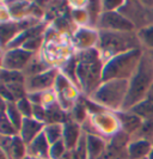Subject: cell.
I'll return each instance as SVG.
<instances>
[{
  "instance_id": "obj_15",
  "label": "cell",
  "mask_w": 153,
  "mask_h": 159,
  "mask_svg": "<svg viewBox=\"0 0 153 159\" xmlns=\"http://www.w3.org/2000/svg\"><path fill=\"white\" fill-rule=\"evenodd\" d=\"M152 152V143L148 140H134L127 147L128 159H144L147 158Z\"/></svg>"
},
{
  "instance_id": "obj_34",
  "label": "cell",
  "mask_w": 153,
  "mask_h": 159,
  "mask_svg": "<svg viewBox=\"0 0 153 159\" xmlns=\"http://www.w3.org/2000/svg\"><path fill=\"white\" fill-rule=\"evenodd\" d=\"M32 105H34L32 119L46 123V108H44V105H42V104H32Z\"/></svg>"
},
{
  "instance_id": "obj_4",
  "label": "cell",
  "mask_w": 153,
  "mask_h": 159,
  "mask_svg": "<svg viewBox=\"0 0 153 159\" xmlns=\"http://www.w3.org/2000/svg\"><path fill=\"white\" fill-rule=\"evenodd\" d=\"M141 57V49L139 48L110 59L103 68V83L114 79L129 80L137 71Z\"/></svg>"
},
{
  "instance_id": "obj_24",
  "label": "cell",
  "mask_w": 153,
  "mask_h": 159,
  "mask_svg": "<svg viewBox=\"0 0 153 159\" xmlns=\"http://www.w3.org/2000/svg\"><path fill=\"white\" fill-rule=\"evenodd\" d=\"M86 112H88V108H86V104H85V99L83 97H79L72 107L71 119L77 123H81V122H84V120L86 119Z\"/></svg>"
},
{
  "instance_id": "obj_40",
  "label": "cell",
  "mask_w": 153,
  "mask_h": 159,
  "mask_svg": "<svg viewBox=\"0 0 153 159\" xmlns=\"http://www.w3.org/2000/svg\"><path fill=\"white\" fill-rule=\"evenodd\" d=\"M24 159H32V158H31V157H30V156H26V157H25Z\"/></svg>"
},
{
  "instance_id": "obj_27",
  "label": "cell",
  "mask_w": 153,
  "mask_h": 159,
  "mask_svg": "<svg viewBox=\"0 0 153 159\" xmlns=\"http://www.w3.org/2000/svg\"><path fill=\"white\" fill-rule=\"evenodd\" d=\"M71 158L72 159H88V140H86V134L83 133L74 147V150L71 151Z\"/></svg>"
},
{
  "instance_id": "obj_30",
  "label": "cell",
  "mask_w": 153,
  "mask_h": 159,
  "mask_svg": "<svg viewBox=\"0 0 153 159\" xmlns=\"http://www.w3.org/2000/svg\"><path fill=\"white\" fill-rule=\"evenodd\" d=\"M137 37L141 44H145L146 47L153 49V25L140 29L137 32Z\"/></svg>"
},
{
  "instance_id": "obj_17",
  "label": "cell",
  "mask_w": 153,
  "mask_h": 159,
  "mask_svg": "<svg viewBox=\"0 0 153 159\" xmlns=\"http://www.w3.org/2000/svg\"><path fill=\"white\" fill-rule=\"evenodd\" d=\"M43 30H44V25L43 24H37V25H34L31 28L26 29L23 32L18 34L16 37L8 43L7 49L19 48V46H23L25 42H28L29 40L35 39V37H38V36H42Z\"/></svg>"
},
{
  "instance_id": "obj_14",
  "label": "cell",
  "mask_w": 153,
  "mask_h": 159,
  "mask_svg": "<svg viewBox=\"0 0 153 159\" xmlns=\"http://www.w3.org/2000/svg\"><path fill=\"white\" fill-rule=\"evenodd\" d=\"M115 116L119 120V122L121 123L122 129L126 134H134L137 129L141 127V125L144 123L142 120L140 119L137 115L130 112L129 110H127V111H116Z\"/></svg>"
},
{
  "instance_id": "obj_2",
  "label": "cell",
  "mask_w": 153,
  "mask_h": 159,
  "mask_svg": "<svg viewBox=\"0 0 153 159\" xmlns=\"http://www.w3.org/2000/svg\"><path fill=\"white\" fill-rule=\"evenodd\" d=\"M153 84V61L150 53L142 55L137 71L129 79V88L127 97L123 102L122 110L127 111L135 104L144 101L148 93V90Z\"/></svg>"
},
{
  "instance_id": "obj_7",
  "label": "cell",
  "mask_w": 153,
  "mask_h": 159,
  "mask_svg": "<svg viewBox=\"0 0 153 159\" xmlns=\"http://www.w3.org/2000/svg\"><path fill=\"white\" fill-rule=\"evenodd\" d=\"M35 53L25 50L24 48L7 49L2 56V68L10 71L23 72L28 64L31 61Z\"/></svg>"
},
{
  "instance_id": "obj_38",
  "label": "cell",
  "mask_w": 153,
  "mask_h": 159,
  "mask_svg": "<svg viewBox=\"0 0 153 159\" xmlns=\"http://www.w3.org/2000/svg\"><path fill=\"white\" fill-rule=\"evenodd\" d=\"M145 99L150 101V102H153V84H152V86H151V89L148 90V93H147Z\"/></svg>"
},
{
  "instance_id": "obj_18",
  "label": "cell",
  "mask_w": 153,
  "mask_h": 159,
  "mask_svg": "<svg viewBox=\"0 0 153 159\" xmlns=\"http://www.w3.org/2000/svg\"><path fill=\"white\" fill-rule=\"evenodd\" d=\"M44 108H46V123L47 125H54V123L64 125L65 122L71 120L68 119L67 112H65V109L57 102L46 105Z\"/></svg>"
},
{
  "instance_id": "obj_35",
  "label": "cell",
  "mask_w": 153,
  "mask_h": 159,
  "mask_svg": "<svg viewBox=\"0 0 153 159\" xmlns=\"http://www.w3.org/2000/svg\"><path fill=\"white\" fill-rule=\"evenodd\" d=\"M73 18L75 19V22L79 24H84L89 22V16L85 8H78L77 11H73Z\"/></svg>"
},
{
  "instance_id": "obj_22",
  "label": "cell",
  "mask_w": 153,
  "mask_h": 159,
  "mask_svg": "<svg viewBox=\"0 0 153 159\" xmlns=\"http://www.w3.org/2000/svg\"><path fill=\"white\" fill-rule=\"evenodd\" d=\"M48 70H49L48 64L43 62L42 60H38V59H36V57L34 56L31 59V61H30V62L28 64V66L24 68L23 74H24V75H28V78H30V77H35V75L41 74V73L48 71Z\"/></svg>"
},
{
  "instance_id": "obj_21",
  "label": "cell",
  "mask_w": 153,
  "mask_h": 159,
  "mask_svg": "<svg viewBox=\"0 0 153 159\" xmlns=\"http://www.w3.org/2000/svg\"><path fill=\"white\" fill-rule=\"evenodd\" d=\"M44 134L48 140L49 145L57 143L60 140H62L64 135V125L61 123H54V125H46L44 127Z\"/></svg>"
},
{
  "instance_id": "obj_13",
  "label": "cell",
  "mask_w": 153,
  "mask_h": 159,
  "mask_svg": "<svg viewBox=\"0 0 153 159\" xmlns=\"http://www.w3.org/2000/svg\"><path fill=\"white\" fill-rule=\"evenodd\" d=\"M49 143L44 132H42L30 145L26 146V151L31 158L49 159Z\"/></svg>"
},
{
  "instance_id": "obj_37",
  "label": "cell",
  "mask_w": 153,
  "mask_h": 159,
  "mask_svg": "<svg viewBox=\"0 0 153 159\" xmlns=\"http://www.w3.org/2000/svg\"><path fill=\"white\" fill-rule=\"evenodd\" d=\"M1 97H2V101L7 102V103H16V98L13 97V95L11 93V91L7 89L6 85L1 84Z\"/></svg>"
},
{
  "instance_id": "obj_19",
  "label": "cell",
  "mask_w": 153,
  "mask_h": 159,
  "mask_svg": "<svg viewBox=\"0 0 153 159\" xmlns=\"http://www.w3.org/2000/svg\"><path fill=\"white\" fill-rule=\"evenodd\" d=\"M88 140V159H99L106 148V143L99 136L86 134Z\"/></svg>"
},
{
  "instance_id": "obj_31",
  "label": "cell",
  "mask_w": 153,
  "mask_h": 159,
  "mask_svg": "<svg viewBox=\"0 0 153 159\" xmlns=\"http://www.w3.org/2000/svg\"><path fill=\"white\" fill-rule=\"evenodd\" d=\"M66 145L64 140H60L57 143L50 145V150H49V159H62L66 156Z\"/></svg>"
},
{
  "instance_id": "obj_32",
  "label": "cell",
  "mask_w": 153,
  "mask_h": 159,
  "mask_svg": "<svg viewBox=\"0 0 153 159\" xmlns=\"http://www.w3.org/2000/svg\"><path fill=\"white\" fill-rule=\"evenodd\" d=\"M16 105H17V108H18V110L20 111V114L23 115L24 119H32V109H34V105H32V103L29 101L28 97L17 101Z\"/></svg>"
},
{
  "instance_id": "obj_6",
  "label": "cell",
  "mask_w": 153,
  "mask_h": 159,
  "mask_svg": "<svg viewBox=\"0 0 153 159\" xmlns=\"http://www.w3.org/2000/svg\"><path fill=\"white\" fill-rule=\"evenodd\" d=\"M97 25L102 30L109 31L132 32L134 30V23L130 22L127 17L121 15L119 11L103 12L99 17Z\"/></svg>"
},
{
  "instance_id": "obj_9",
  "label": "cell",
  "mask_w": 153,
  "mask_h": 159,
  "mask_svg": "<svg viewBox=\"0 0 153 159\" xmlns=\"http://www.w3.org/2000/svg\"><path fill=\"white\" fill-rule=\"evenodd\" d=\"M1 150L5 151L10 159H24L25 156V145L24 141L19 135L16 136H1Z\"/></svg>"
},
{
  "instance_id": "obj_16",
  "label": "cell",
  "mask_w": 153,
  "mask_h": 159,
  "mask_svg": "<svg viewBox=\"0 0 153 159\" xmlns=\"http://www.w3.org/2000/svg\"><path fill=\"white\" fill-rule=\"evenodd\" d=\"M97 42H98V32L92 31L90 29L80 28L74 34L75 47L81 48L83 50L93 48V44H97Z\"/></svg>"
},
{
  "instance_id": "obj_33",
  "label": "cell",
  "mask_w": 153,
  "mask_h": 159,
  "mask_svg": "<svg viewBox=\"0 0 153 159\" xmlns=\"http://www.w3.org/2000/svg\"><path fill=\"white\" fill-rule=\"evenodd\" d=\"M42 42H43V36H38V37H35V39H31L28 42H25L24 44L22 46V48H24L25 50H29L31 53H35L41 47Z\"/></svg>"
},
{
  "instance_id": "obj_8",
  "label": "cell",
  "mask_w": 153,
  "mask_h": 159,
  "mask_svg": "<svg viewBox=\"0 0 153 159\" xmlns=\"http://www.w3.org/2000/svg\"><path fill=\"white\" fill-rule=\"evenodd\" d=\"M59 73L60 72L57 71V68L53 67V68H49L48 71L43 72L41 74L28 78L25 81V88H26L28 93L44 92L47 90H50L53 85H55Z\"/></svg>"
},
{
  "instance_id": "obj_39",
  "label": "cell",
  "mask_w": 153,
  "mask_h": 159,
  "mask_svg": "<svg viewBox=\"0 0 153 159\" xmlns=\"http://www.w3.org/2000/svg\"><path fill=\"white\" fill-rule=\"evenodd\" d=\"M150 55H151V59H152V61H153V50L152 52H150Z\"/></svg>"
},
{
  "instance_id": "obj_41",
  "label": "cell",
  "mask_w": 153,
  "mask_h": 159,
  "mask_svg": "<svg viewBox=\"0 0 153 159\" xmlns=\"http://www.w3.org/2000/svg\"><path fill=\"white\" fill-rule=\"evenodd\" d=\"M144 159H148V158H144Z\"/></svg>"
},
{
  "instance_id": "obj_29",
  "label": "cell",
  "mask_w": 153,
  "mask_h": 159,
  "mask_svg": "<svg viewBox=\"0 0 153 159\" xmlns=\"http://www.w3.org/2000/svg\"><path fill=\"white\" fill-rule=\"evenodd\" d=\"M0 130L1 135L4 136H16L18 130L17 128L11 123V121L7 119L5 112H1V122H0Z\"/></svg>"
},
{
  "instance_id": "obj_5",
  "label": "cell",
  "mask_w": 153,
  "mask_h": 159,
  "mask_svg": "<svg viewBox=\"0 0 153 159\" xmlns=\"http://www.w3.org/2000/svg\"><path fill=\"white\" fill-rule=\"evenodd\" d=\"M129 80L114 79L102 83V85L90 96V98L97 104L110 109H120L127 97Z\"/></svg>"
},
{
  "instance_id": "obj_10",
  "label": "cell",
  "mask_w": 153,
  "mask_h": 159,
  "mask_svg": "<svg viewBox=\"0 0 153 159\" xmlns=\"http://www.w3.org/2000/svg\"><path fill=\"white\" fill-rule=\"evenodd\" d=\"M29 19H22L19 22H6L1 24V44L2 48L7 47V44L16 37L18 34L31 28Z\"/></svg>"
},
{
  "instance_id": "obj_26",
  "label": "cell",
  "mask_w": 153,
  "mask_h": 159,
  "mask_svg": "<svg viewBox=\"0 0 153 159\" xmlns=\"http://www.w3.org/2000/svg\"><path fill=\"white\" fill-rule=\"evenodd\" d=\"M86 12L89 16V22L91 23V25H95L98 23L99 17L103 13V8H102V2L99 1H89L86 2Z\"/></svg>"
},
{
  "instance_id": "obj_11",
  "label": "cell",
  "mask_w": 153,
  "mask_h": 159,
  "mask_svg": "<svg viewBox=\"0 0 153 159\" xmlns=\"http://www.w3.org/2000/svg\"><path fill=\"white\" fill-rule=\"evenodd\" d=\"M44 127H46V125L43 122L37 121V120L24 119L20 130H19V136L24 141L25 145L28 146L44 130Z\"/></svg>"
},
{
  "instance_id": "obj_23",
  "label": "cell",
  "mask_w": 153,
  "mask_h": 159,
  "mask_svg": "<svg viewBox=\"0 0 153 159\" xmlns=\"http://www.w3.org/2000/svg\"><path fill=\"white\" fill-rule=\"evenodd\" d=\"M1 84L4 85H11V84H17V83H22L25 84V75L23 72L19 71H10V70H4L1 68Z\"/></svg>"
},
{
  "instance_id": "obj_20",
  "label": "cell",
  "mask_w": 153,
  "mask_h": 159,
  "mask_svg": "<svg viewBox=\"0 0 153 159\" xmlns=\"http://www.w3.org/2000/svg\"><path fill=\"white\" fill-rule=\"evenodd\" d=\"M129 111L137 115L140 119L144 120V121L153 120V102L144 99L140 103L135 104L133 108H130Z\"/></svg>"
},
{
  "instance_id": "obj_1",
  "label": "cell",
  "mask_w": 153,
  "mask_h": 159,
  "mask_svg": "<svg viewBox=\"0 0 153 159\" xmlns=\"http://www.w3.org/2000/svg\"><path fill=\"white\" fill-rule=\"evenodd\" d=\"M103 59L97 48L81 50L78 55L77 78L85 95L91 96L103 83Z\"/></svg>"
},
{
  "instance_id": "obj_36",
  "label": "cell",
  "mask_w": 153,
  "mask_h": 159,
  "mask_svg": "<svg viewBox=\"0 0 153 159\" xmlns=\"http://www.w3.org/2000/svg\"><path fill=\"white\" fill-rule=\"evenodd\" d=\"M123 4H124L123 1H114V0L109 1L108 0V1L102 2V8H103V12H113V11H116Z\"/></svg>"
},
{
  "instance_id": "obj_28",
  "label": "cell",
  "mask_w": 153,
  "mask_h": 159,
  "mask_svg": "<svg viewBox=\"0 0 153 159\" xmlns=\"http://www.w3.org/2000/svg\"><path fill=\"white\" fill-rule=\"evenodd\" d=\"M133 138H135V140H141L142 139V140L151 141V139H153V120L144 121L141 127L133 134Z\"/></svg>"
},
{
  "instance_id": "obj_12",
  "label": "cell",
  "mask_w": 153,
  "mask_h": 159,
  "mask_svg": "<svg viewBox=\"0 0 153 159\" xmlns=\"http://www.w3.org/2000/svg\"><path fill=\"white\" fill-rule=\"evenodd\" d=\"M81 130L79 123L74 122L72 119L68 120L67 122L64 123V135H62V140H64L65 145L67 151H72L74 147L77 146V143L79 141L81 136Z\"/></svg>"
},
{
  "instance_id": "obj_3",
  "label": "cell",
  "mask_w": 153,
  "mask_h": 159,
  "mask_svg": "<svg viewBox=\"0 0 153 159\" xmlns=\"http://www.w3.org/2000/svg\"><path fill=\"white\" fill-rule=\"evenodd\" d=\"M141 42L137 35L133 32H120L101 30L98 32V52L102 59H113L115 56L127 53L133 49H139Z\"/></svg>"
},
{
  "instance_id": "obj_25",
  "label": "cell",
  "mask_w": 153,
  "mask_h": 159,
  "mask_svg": "<svg viewBox=\"0 0 153 159\" xmlns=\"http://www.w3.org/2000/svg\"><path fill=\"white\" fill-rule=\"evenodd\" d=\"M6 114L7 119L11 121V123L17 128V130L19 132L20 130V127L23 125V115L20 114V111L18 110L16 103H7V107H6V110L2 111Z\"/></svg>"
}]
</instances>
